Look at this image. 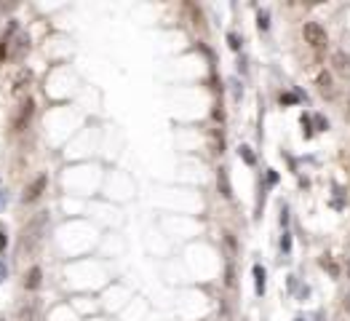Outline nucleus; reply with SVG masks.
I'll return each mask as SVG.
<instances>
[{
	"label": "nucleus",
	"mask_w": 350,
	"mask_h": 321,
	"mask_svg": "<svg viewBox=\"0 0 350 321\" xmlns=\"http://www.w3.org/2000/svg\"><path fill=\"white\" fill-rule=\"evenodd\" d=\"M45 225H48V214L45 212H41L38 217H32L27 225H24V230H22V249L24 252H32V249L41 244V238L45 233Z\"/></svg>",
	"instance_id": "obj_1"
},
{
	"label": "nucleus",
	"mask_w": 350,
	"mask_h": 321,
	"mask_svg": "<svg viewBox=\"0 0 350 321\" xmlns=\"http://www.w3.org/2000/svg\"><path fill=\"white\" fill-rule=\"evenodd\" d=\"M302 35H305V43H310L315 51L326 46V30H323L318 22H305V27H302Z\"/></svg>",
	"instance_id": "obj_2"
},
{
	"label": "nucleus",
	"mask_w": 350,
	"mask_h": 321,
	"mask_svg": "<svg viewBox=\"0 0 350 321\" xmlns=\"http://www.w3.org/2000/svg\"><path fill=\"white\" fill-rule=\"evenodd\" d=\"M45 187H48V177H45V174L35 177V180H32L27 187H24L22 201H24V204H32V201H38V198H41V195L45 193Z\"/></svg>",
	"instance_id": "obj_3"
},
{
	"label": "nucleus",
	"mask_w": 350,
	"mask_h": 321,
	"mask_svg": "<svg viewBox=\"0 0 350 321\" xmlns=\"http://www.w3.org/2000/svg\"><path fill=\"white\" fill-rule=\"evenodd\" d=\"M332 67H334V73L340 78L350 81V54L348 51H334L332 54Z\"/></svg>",
	"instance_id": "obj_4"
},
{
	"label": "nucleus",
	"mask_w": 350,
	"mask_h": 321,
	"mask_svg": "<svg viewBox=\"0 0 350 321\" xmlns=\"http://www.w3.org/2000/svg\"><path fill=\"white\" fill-rule=\"evenodd\" d=\"M32 113H35V104H32V99H27V102L22 104V110H19L16 121H14V129H16V132H22V129L27 126L30 118H32Z\"/></svg>",
	"instance_id": "obj_5"
},
{
	"label": "nucleus",
	"mask_w": 350,
	"mask_h": 321,
	"mask_svg": "<svg viewBox=\"0 0 350 321\" xmlns=\"http://www.w3.org/2000/svg\"><path fill=\"white\" fill-rule=\"evenodd\" d=\"M217 187H219L222 198H233V187H230V177H227V169H219V172H217Z\"/></svg>",
	"instance_id": "obj_6"
},
{
	"label": "nucleus",
	"mask_w": 350,
	"mask_h": 321,
	"mask_svg": "<svg viewBox=\"0 0 350 321\" xmlns=\"http://www.w3.org/2000/svg\"><path fill=\"white\" fill-rule=\"evenodd\" d=\"M315 83H318L321 94L326 96V99H332V96H334V81H332V75H329V73H318V81H315Z\"/></svg>",
	"instance_id": "obj_7"
},
{
	"label": "nucleus",
	"mask_w": 350,
	"mask_h": 321,
	"mask_svg": "<svg viewBox=\"0 0 350 321\" xmlns=\"http://www.w3.org/2000/svg\"><path fill=\"white\" fill-rule=\"evenodd\" d=\"M41 281H43V271L41 268H30V273H27V278H24V286H27L30 292H35L38 286H41Z\"/></svg>",
	"instance_id": "obj_8"
},
{
	"label": "nucleus",
	"mask_w": 350,
	"mask_h": 321,
	"mask_svg": "<svg viewBox=\"0 0 350 321\" xmlns=\"http://www.w3.org/2000/svg\"><path fill=\"white\" fill-rule=\"evenodd\" d=\"M254 281H257V294H265V268L254 265Z\"/></svg>",
	"instance_id": "obj_9"
},
{
	"label": "nucleus",
	"mask_w": 350,
	"mask_h": 321,
	"mask_svg": "<svg viewBox=\"0 0 350 321\" xmlns=\"http://www.w3.org/2000/svg\"><path fill=\"white\" fill-rule=\"evenodd\" d=\"M32 316H35V305H24L19 311V321H32Z\"/></svg>",
	"instance_id": "obj_10"
},
{
	"label": "nucleus",
	"mask_w": 350,
	"mask_h": 321,
	"mask_svg": "<svg viewBox=\"0 0 350 321\" xmlns=\"http://www.w3.org/2000/svg\"><path fill=\"white\" fill-rule=\"evenodd\" d=\"M24 83H30V73H22V75L16 78V81H14V91H22Z\"/></svg>",
	"instance_id": "obj_11"
},
{
	"label": "nucleus",
	"mask_w": 350,
	"mask_h": 321,
	"mask_svg": "<svg viewBox=\"0 0 350 321\" xmlns=\"http://www.w3.org/2000/svg\"><path fill=\"white\" fill-rule=\"evenodd\" d=\"M241 155H243V161H246L249 166H254V155H252V147H246V145H243V147H241Z\"/></svg>",
	"instance_id": "obj_12"
},
{
	"label": "nucleus",
	"mask_w": 350,
	"mask_h": 321,
	"mask_svg": "<svg viewBox=\"0 0 350 321\" xmlns=\"http://www.w3.org/2000/svg\"><path fill=\"white\" fill-rule=\"evenodd\" d=\"M227 43H230V48H233V51L241 48V41H238V35H235V32H230V35H227Z\"/></svg>",
	"instance_id": "obj_13"
},
{
	"label": "nucleus",
	"mask_w": 350,
	"mask_h": 321,
	"mask_svg": "<svg viewBox=\"0 0 350 321\" xmlns=\"http://www.w3.org/2000/svg\"><path fill=\"white\" fill-rule=\"evenodd\" d=\"M257 24H260V30H267V27H270V16H267V11H262V14H260V22H257Z\"/></svg>",
	"instance_id": "obj_14"
},
{
	"label": "nucleus",
	"mask_w": 350,
	"mask_h": 321,
	"mask_svg": "<svg viewBox=\"0 0 350 321\" xmlns=\"http://www.w3.org/2000/svg\"><path fill=\"white\" fill-rule=\"evenodd\" d=\"M302 129H305V137H313V129H310V118L302 115Z\"/></svg>",
	"instance_id": "obj_15"
},
{
	"label": "nucleus",
	"mask_w": 350,
	"mask_h": 321,
	"mask_svg": "<svg viewBox=\"0 0 350 321\" xmlns=\"http://www.w3.org/2000/svg\"><path fill=\"white\" fill-rule=\"evenodd\" d=\"M321 265H323V268H329V271H332V276H337V273H340V268H337L334 263H329V260H321Z\"/></svg>",
	"instance_id": "obj_16"
},
{
	"label": "nucleus",
	"mask_w": 350,
	"mask_h": 321,
	"mask_svg": "<svg viewBox=\"0 0 350 321\" xmlns=\"http://www.w3.org/2000/svg\"><path fill=\"white\" fill-rule=\"evenodd\" d=\"M281 249H283V252H289V249H292V238H289L286 233H283V238H281Z\"/></svg>",
	"instance_id": "obj_17"
},
{
	"label": "nucleus",
	"mask_w": 350,
	"mask_h": 321,
	"mask_svg": "<svg viewBox=\"0 0 350 321\" xmlns=\"http://www.w3.org/2000/svg\"><path fill=\"white\" fill-rule=\"evenodd\" d=\"M297 96L294 94H281V104H294Z\"/></svg>",
	"instance_id": "obj_18"
},
{
	"label": "nucleus",
	"mask_w": 350,
	"mask_h": 321,
	"mask_svg": "<svg viewBox=\"0 0 350 321\" xmlns=\"http://www.w3.org/2000/svg\"><path fill=\"white\" fill-rule=\"evenodd\" d=\"M5 244H8V235H5V230L0 228V249H5Z\"/></svg>",
	"instance_id": "obj_19"
},
{
	"label": "nucleus",
	"mask_w": 350,
	"mask_h": 321,
	"mask_svg": "<svg viewBox=\"0 0 350 321\" xmlns=\"http://www.w3.org/2000/svg\"><path fill=\"white\" fill-rule=\"evenodd\" d=\"M5 276H8V268H5V263H0V284L5 281Z\"/></svg>",
	"instance_id": "obj_20"
},
{
	"label": "nucleus",
	"mask_w": 350,
	"mask_h": 321,
	"mask_svg": "<svg viewBox=\"0 0 350 321\" xmlns=\"http://www.w3.org/2000/svg\"><path fill=\"white\" fill-rule=\"evenodd\" d=\"M315 123H318V129H329V123H326V121H323V118H321V115H315Z\"/></svg>",
	"instance_id": "obj_21"
},
{
	"label": "nucleus",
	"mask_w": 350,
	"mask_h": 321,
	"mask_svg": "<svg viewBox=\"0 0 350 321\" xmlns=\"http://www.w3.org/2000/svg\"><path fill=\"white\" fill-rule=\"evenodd\" d=\"M345 121L350 123V102H348V107H345Z\"/></svg>",
	"instance_id": "obj_22"
},
{
	"label": "nucleus",
	"mask_w": 350,
	"mask_h": 321,
	"mask_svg": "<svg viewBox=\"0 0 350 321\" xmlns=\"http://www.w3.org/2000/svg\"><path fill=\"white\" fill-rule=\"evenodd\" d=\"M5 204V193H0V206H3Z\"/></svg>",
	"instance_id": "obj_23"
}]
</instances>
